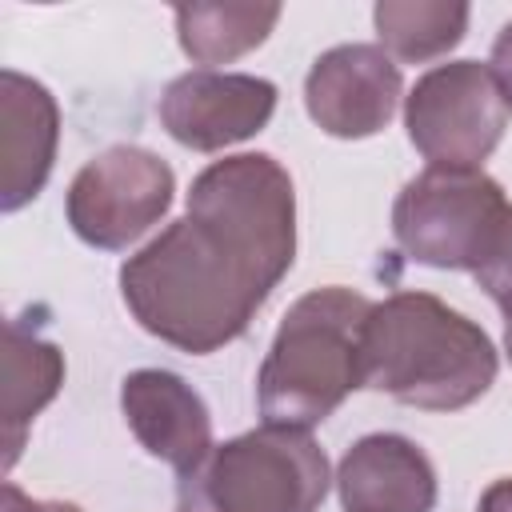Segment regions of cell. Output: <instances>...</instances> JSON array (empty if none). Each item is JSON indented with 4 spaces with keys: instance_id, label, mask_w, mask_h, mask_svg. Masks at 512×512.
<instances>
[{
    "instance_id": "16",
    "label": "cell",
    "mask_w": 512,
    "mask_h": 512,
    "mask_svg": "<svg viewBox=\"0 0 512 512\" xmlns=\"http://www.w3.org/2000/svg\"><path fill=\"white\" fill-rule=\"evenodd\" d=\"M476 284L488 292V300L504 312V320H512V204L484 252V260L476 264Z\"/></svg>"
},
{
    "instance_id": "18",
    "label": "cell",
    "mask_w": 512,
    "mask_h": 512,
    "mask_svg": "<svg viewBox=\"0 0 512 512\" xmlns=\"http://www.w3.org/2000/svg\"><path fill=\"white\" fill-rule=\"evenodd\" d=\"M4 512H84L68 500H32L28 492H20L12 480L4 484Z\"/></svg>"
},
{
    "instance_id": "3",
    "label": "cell",
    "mask_w": 512,
    "mask_h": 512,
    "mask_svg": "<svg viewBox=\"0 0 512 512\" xmlns=\"http://www.w3.org/2000/svg\"><path fill=\"white\" fill-rule=\"evenodd\" d=\"M368 312L372 300L340 284L312 288L284 312L256 372L264 424L308 432L364 388Z\"/></svg>"
},
{
    "instance_id": "2",
    "label": "cell",
    "mask_w": 512,
    "mask_h": 512,
    "mask_svg": "<svg viewBox=\"0 0 512 512\" xmlns=\"http://www.w3.org/2000/svg\"><path fill=\"white\" fill-rule=\"evenodd\" d=\"M500 372L492 336L432 292H392L364 324V388L420 412L476 404Z\"/></svg>"
},
{
    "instance_id": "15",
    "label": "cell",
    "mask_w": 512,
    "mask_h": 512,
    "mask_svg": "<svg viewBox=\"0 0 512 512\" xmlns=\"http://www.w3.org/2000/svg\"><path fill=\"white\" fill-rule=\"evenodd\" d=\"M472 8L460 0H380L372 24L380 48L404 64H424L452 52L468 32Z\"/></svg>"
},
{
    "instance_id": "14",
    "label": "cell",
    "mask_w": 512,
    "mask_h": 512,
    "mask_svg": "<svg viewBox=\"0 0 512 512\" xmlns=\"http://www.w3.org/2000/svg\"><path fill=\"white\" fill-rule=\"evenodd\" d=\"M172 16L184 56L212 68L260 48L280 20V4H180Z\"/></svg>"
},
{
    "instance_id": "19",
    "label": "cell",
    "mask_w": 512,
    "mask_h": 512,
    "mask_svg": "<svg viewBox=\"0 0 512 512\" xmlns=\"http://www.w3.org/2000/svg\"><path fill=\"white\" fill-rule=\"evenodd\" d=\"M476 512H512V476H500L492 480L484 492H480V504Z\"/></svg>"
},
{
    "instance_id": "11",
    "label": "cell",
    "mask_w": 512,
    "mask_h": 512,
    "mask_svg": "<svg viewBox=\"0 0 512 512\" xmlns=\"http://www.w3.org/2000/svg\"><path fill=\"white\" fill-rule=\"evenodd\" d=\"M56 144H60V108L56 96L16 72L4 68L0 72V208L4 212H20L24 204H32L56 164Z\"/></svg>"
},
{
    "instance_id": "9",
    "label": "cell",
    "mask_w": 512,
    "mask_h": 512,
    "mask_svg": "<svg viewBox=\"0 0 512 512\" xmlns=\"http://www.w3.org/2000/svg\"><path fill=\"white\" fill-rule=\"evenodd\" d=\"M276 84L252 72L196 68L176 76L156 104L164 132L192 152H220L252 140L276 112Z\"/></svg>"
},
{
    "instance_id": "10",
    "label": "cell",
    "mask_w": 512,
    "mask_h": 512,
    "mask_svg": "<svg viewBox=\"0 0 512 512\" xmlns=\"http://www.w3.org/2000/svg\"><path fill=\"white\" fill-rule=\"evenodd\" d=\"M120 412L140 448L176 476H192L212 444V412L204 396L168 368H136L120 384Z\"/></svg>"
},
{
    "instance_id": "1",
    "label": "cell",
    "mask_w": 512,
    "mask_h": 512,
    "mask_svg": "<svg viewBox=\"0 0 512 512\" xmlns=\"http://www.w3.org/2000/svg\"><path fill=\"white\" fill-rule=\"evenodd\" d=\"M296 260V192L268 152L212 160L188 188V212L120 264L132 320L208 356L240 340Z\"/></svg>"
},
{
    "instance_id": "8",
    "label": "cell",
    "mask_w": 512,
    "mask_h": 512,
    "mask_svg": "<svg viewBox=\"0 0 512 512\" xmlns=\"http://www.w3.org/2000/svg\"><path fill=\"white\" fill-rule=\"evenodd\" d=\"M400 100V64L380 44H336L320 52L304 76V108L312 124L336 140L384 132Z\"/></svg>"
},
{
    "instance_id": "5",
    "label": "cell",
    "mask_w": 512,
    "mask_h": 512,
    "mask_svg": "<svg viewBox=\"0 0 512 512\" xmlns=\"http://www.w3.org/2000/svg\"><path fill=\"white\" fill-rule=\"evenodd\" d=\"M508 196L484 168H424L392 204V236L408 260L440 272H476Z\"/></svg>"
},
{
    "instance_id": "13",
    "label": "cell",
    "mask_w": 512,
    "mask_h": 512,
    "mask_svg": "<svg viewBox=\"0 0 512 512\" xmlns=\"http://www.w3.org/2000/svg\"><path fill=\"white\" fill-rule=\"evenodd\" d=\"M64 384V352L44 340L36 328L24 320H8L4 332V436H8V456L4 464L12 468L24 444V428L56 400Z\"/></svg>"
},
{
    "instance_id": "6",
    "label": "cell",
    "mask_w": 512,
    "mask_h": 512,
    "mask_svg": "<svg viewBox=\"0 0 512 512\" xmlns=\"http://www.w3.org/2000/svg\"><path fill=\"white\" fill-rule=\"evenodd\" d=\"M404 128L432 168H480L508 128V104L488 64L448 60L404 96Z\"/></svg>"
},
{
    "instance_id": "17",
    "label": "cell",
    "mask_w": 512,
    "mask_h": 512,
    "mask_svg": "<svg viewBox=\"0 0 512 512\" xmlns=\"http://www.w3.org/2000/svg\"><path fill=\"white\" fill-rule=\"evenodd\" d=\"M488 68H492V76H496V84H500V92H504V104H508V112H512V20H508V24L496 32Z\"/></svg>"
},
{
    "instance_id": "7",
    "label": "cell",
    "mask_w": 512,
    "mask_h": 512,
    "mask_svg": "<svg viewBox=\"0 0 512 512\" xmlns=\"http://www.w3.org/2000/svg\"><path fill=\"white\" fill-rule=\"evenodd\" d=\"M172 196L176 176L168 160L140 144H116L72 176L64 216L84 244L100 252H124L164 220Z\"/></svg>"
},
{
    "instance_id": "20",
    "label": "cell",
    "mask_w": 512,
    "mask_h": 512,
    "mask_svg": "<svg viewBox=\"0 0 512 512\" xmlns=\"http://www.w3.org/2000/svg\"><path fill=\"white\" fill-rule=\"evenodd\" d=\"M504 352H508V360H512V320H504Z\"/></svg>"
},
{
    "instance_id": "4",
    "label": "cell",
    "mask_w": 512,
    "mask_h": 512,
    "mask_svg": "<svg viewBox=\"0 0 512 512\" xmlns=\"http://www.w3.org/2000/svg\"><path fill=\"white\" fill-rule=\"evenodd\" d=\"M328 456L300 428H252L180 476L184 512H316L328 496Z\"/></svg>"
},
{
    "instance_id": "12",
    "label": "cell",
    "mask_w": 512,
    "mask_h": 512,
    "mask_svg": "<svg viewBox=\"0 0 512 512\" xmlns=\"http://www.w3.org/2000/svg\"><path fill=\"white\" fill-rule=\"evenodd\" d=\"M336 492L344 512H432L436 468L416 440L368 432L340 456Z\"/></svg>"
}]
</instances>
